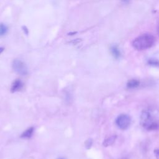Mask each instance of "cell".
I'll use <instances>...</instances> for the list:
<instances>
[{"label":"cell","mask_w":159,"mask_h":159,"mask_svg":"<svg viewBox=\"0 0 159 159\" xmlns=\"http://www.w3.org/2000/svg\"><path fill=\"white\" fill-rule=\"evenodd\" d=\"M155 39L151 34H145L135 38L132 42V46L137 50H144L152 47Z\"/></svg>","instance_id":"1"},{"label":"cell","mask_w":159,"mask_h":159,"mask_svg":"<svg viewBox=\"0 0 159 159\" xmlns=\"http://www.w3.org/2000/svg\"><path fill=\"white\" fill-rule=\"evenodd\" d=\"M141 124L147 131H157L159 129V124L155 121L150 113L146 110H144L141 114Z\"/></svg>","instance_id":"2"},{"label":"cell","mask_w":159,"mask_h":159,"mask_svg":"<svg viewBox=\"0 0 159 159\" xmlns=\"http://www.w3.org/2000/svg\"><path fill=\"white\" fill-rule=\"evenodd\" d=\"M131 122V118L127 114H121L117 116L116 119V126L121 130L127 129Z\"/></svg>","instance_id":"3"},{"label":"cell","mask_w":159,"mask_h":159,"mask_svg":"<svg viewBox=\"0 0 159 159\" xmlns=\"http://www.w3.org/2000/svg\"><path fill=\"white\" fill-rule=\"evenodd\" d=\"M12 66L14 71L20 75L25 76L28 73V69L26 65L20 60H14Z\"/></svg>","instance_id":"4"},{"label":"cell","mask_w":159,"mask_h":159,"mask_svg":"<svg viewBox=\"0 0 159 159\" xmlns=\"http://www.w3.org/2000/svg\"><path fill=\"white\" fill-rule=\"evenodd\" d=\"M24 87V83L20 79H16L13 82L11 87V93L21 91Z\"/></svg>","instance_id":"5"},{"label":"cell","mask_w":159,"mask_h":159,"mask_svg":"<svg viewBox=\"0 0 159 159\" xmlns=\"http://www.w3.org/2000/svg\"><path fill=\"white\" fill-rule=\"evenodd\" d=\"M116 139H117L116 135H111V136L108 137L103 141V146L105 147H107L112 146L116 141Z\"/></svg>","instance_id":"6"},{"label":"cell","mask_w":159,"mask_h":159,"mask_svg":"<svg viewBox=\"0 0 159 159\" xmlns=\"http://www.w3.org/2000/svg\"><path fill=\"white\" fill-rule=\"evenodd\" d=\"M139 85H140V82H139V81L135 79H132L128 82L127 88L129 89H134L137 88L139 86Z\"/></svg>","instance_id":"7"},{"label":"cell","mask_w":159,"mask_h":159,"mask_svg":"<svg viewBox=\"0 0 159 159\" xmlns=\"http://www.w3.org/2000/svg\"><path fill=\"white\" fill-rule=\"evenodd\" d=\"M34 127H31L29 129H28L27 130H26L21 134V137L23 138V139H29L32 135V134L34 133Z\"/></svg>","instance_id":"8"},{"label":"cell","mask_w":159,"mask_h":159,"mask_svg":"<svg viewBox=\"0 0 159 159\" xmlns=\"http://www.w3.org/2000/svg\"><path fill=\"white\" fill-rule=\"evenodd\" d=\"M111 52L113 56L115 58H116V59L119 58V57H120V56H121V52H120V51H119V49H117V47H116V46H113V47L111 48Z\"/></svg>","instance_id":"9"},{"label":"cell","mask_w":159,"mask_h":159,"mask_svg":"<svg viewBox=\"0 0 159 159\" xmlns=\"http://www.w3.org/2000/svg\"><path fill=\"white\" fill-rule=\"evenodd\" d=\"M8 32V27L4 24H0V36L4 35Z\"/></svg>","instance_id":"10"},{"label":"cell","mask_w":159,"mask_h":159,"mask_svg":"<svg viewBox=\"0 0 159 159\" xmlns=\"http://www.w3.org/2000/svg\"><path fill=\"white\" fill-rule=\"evenodd\" d=\"M148 64L151 65V66H154V67H159V62L156 61V60H153V59H152V60H150V61H149Z\"/></svg>","instance_id":"11"},{"label":"cell","mask_w":159,"mask_h":159,"mask_svg":"<svg viewBox=\"0 0 159 159\" xmlns=\"http://www.w3.org/2000/svg\"><path fill=\"white\" fill-rule=\"evenodd\" d=\"M92 144H93V141L91 139H89L85 142V146L87 149H90L91 147Z\"/></svg>","instance_id":"12"},{"label":"cell","mask_w":159,"mask_h":159,"mask_svg":"<svg viewBox=\"0 0 159 159\" xmlns=\"http://www.w3.org/2000/svg\"><path fill=\"white\" fill-rule=\"evenodd\" d=\"M153 152L157 159H159V149H155Z\"/></svg>","instance_id":"13"},{"label":"cell","mask_w":159,"mask_h":159,"mask_svg":"<svg viewBox=\"0 0 159 159\" xmlns=\"http://www.w3.org/2000/svg\"><path fill=\"white\" fill-rule=\"evenodd\" d=\"M23 29H24V31L25 32V33H26V34H28V29L25 26H24V27L23 28Z\"/></svg>","instance_id":"14"},{"label":"cell","mask_w":159,"mask_h":159,"mask_svg":"<svg viewBox=\"0 0 159 159\" xmlns=\"http://www.w3.org/2000/svg\"><path fill=\"white\" fill-rule=\"evenodd\" d=\"M3 50H4V48H3V47H0V54H1L3 52Z\"/></svg>","instance_id":"15"},{"label":"cell","mask_w":159,"mask_h":159,"mask_svg":"<svg viewBox=\"0 0 159 159\" xmlns=\"http://www.w3.org/2000/svg\"><path fill=\"white\" fill-rule=\"evenodd\" d=\"M122 2H123L124 3H128L129 2V0H122Z\"/></svg>","instance_id":"16"},{"label":"cell","mask_w":159,"mask_h":159,"mask_svg":"<svg viewBox=\"0 0 159 159\" xmlns=\"http://www.w3.org/2000/svg\"><path fill=\"white\" fill-rule=\"evenodd\" d=\"M76 32H71V33H69L68 34V35H72V34L73 35V34H75Z\"/></svg>","instance_id":"17"},{"label":"cell","mask_w":159,"mask_h":159,"mask_svg":"<svg viewBox=\"0 0 159 159\" xmlns=\"http://www.w3.org/2000/svg\"><path fill=\"white\" fill-rule=\"evenodd\" d=\"M158 34H159V26H158Z\"/></svg>","instance_id":"18"},{"label":"cell","mask_w":159,"mask_h":159,"mask_svg":"<svg viewBox=\"0 0 159 159\" xmlns=\"http://www.w3.org/2000/svg\"><path fill=\"white\" fill-rule=\"evenodd\" d=\"M60 159H64V158H60Z\"/></svg>","instance_id":"19"},{"label":"cell","mask_w":159,"mask_h":159,"mask_svg":"<svg viewBox=\"0 0 159 159\" xmlns=\"http://www.w3.org/2000/svg\"><path fill=\"white\" fill-rule=\"evenodd\" d=\"M123 159H127V158H123Z\"/></svg>","instance_id":"20"}]
</instances>
